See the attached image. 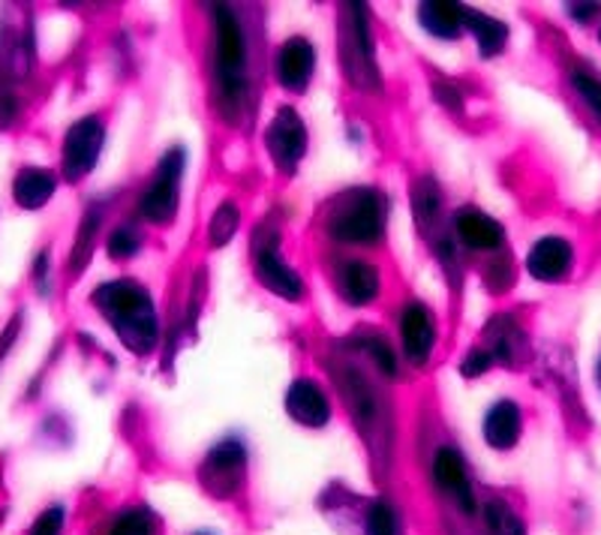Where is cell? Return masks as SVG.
Instances as JSON below:
<instances>
[{
	"instance_id": "cell-5",
	"label": "cell",
	"mask_w": 601,
	"mask_h": 535,
	"mask_svg": "<svg viewBox=\"0 0 601 535\" xmlns=\"http://www.w3.org/2000/svg\"><path fill=\"white\" fill-rule=\"evenodd\" d=\"M187 157L183 148L166 151V157L157 163L154 178L145 187V193L138 199V211L151 223H169L171 216L178 214V199H181V178Z\"/></svg>"
},
{
	"instance_id": "cell-15",
	"label": "cell",
	"mask_w": 601,
	"mask_h": 535,
	"mask_svg": "<svg viewBox=\"0 0 601 535\" xmlns=\"http://www.w3.org/2000/svg\"><path fill=\"white\" fill-rule=\"evenodd\" d=\"M454 232L469 250H500L505 241L500 223L478 208H460L454 214Z\"/></svg>"
},
{
	"instance_id": "cell-20",
	"label": "cell",
	"mask_w": 601,
	"mask_h": 535,
	"mask_svg": "<svg viewBox=\"0 0 601 535\" xmlns=\"http://www.w3.org/2000/svg\"><path fill=\"white\" fill-rule=\"evenodd\" d=\"M490 355L502 361V365H521L523 358H526V334H523L514 320H493L490 325Z\"/></svg>"
},
{
	"instance_id": "cell-23",
	"label": "cell",
	"mask_w": 601,
	"mask_h": 535,
	"mask_svg": "<svg viewBox=\"0 0 601 535\" xmlns=\"http://www.w3.org/2000/svg\"><path fill=\"white\" fill-rule=\"evenodd\" d=\"M412 211L419 220V229L424 235H431L433 229H439V216H443V190L436 187L433 178H421L412 187Z\"/></svg>"
},
{
	"instance_id": "cell-10",
	"label": "cell",
	"mask_w": 601,
	"mask_h": 535,
	"mask_svg": "<svg viewBox=\"0 0 601 535\" xmlns=\"http://www.w3.org/2000/svg\"><path fill=\"white\" fill-rule=\"evenodd\" d=\"M431 476L433 484L443 490L445 497H452L460 512H476V493H472V484H469V476H466L464 457H460L457 448H452V445L436 448V455H433L431 460Z\"/></svg>"
},
{
	"instance_id": "cell-17",
	"label": "cell",
	"mask_w": 601,
	"mask_h": 535,
	"mask_svg": "<svg viewBox=\"0 0 601 535\" xmlns=\"http://www.w3.org/2000/svg\"><path fill=\"white\" fill-rule=\"evenodd\" d=\"M337 286H341V296L346 298V304L364 308L379 296V268L374 263H364V259H349L337 271Z\"/></svg>"
},
{
	"instance_id": "cell-34",
	"label": "cell",
	"mask_w": 601,
	"mask_h": 535,
	"mask_svg": "<svg viewBox=\"0 0 601 535\" xmlns=\"http://www.w3.org/2000/svg\"><path fill=\"white\" fill-rule=\"evenodd\" d=\"M34 277H36V286L46 292V277H48V253H40V259H36V268H34Z\"/></svg>"
},
{
	"instance_id": "cell-19",
	"label": "cell",
	"mask_w": 601,
	"mask_h": 535,
	"mask_svg": "<svg viewBox=\"0 0 601 535\" xmlns=\"http://www.w3.org/2000/svg\"><path fill=\"white\" fill-rule=\"evenodd\" d=\"M57 190V178L55 171L40 169V166H27L15 175V183H12V196H15V202L22 208H43L55 196Z\"/></svg>"
},
{
	"instance_id": "cell-39",
	"label": "cell",
	"mask_w": 601,
	"mask_h": 535,
	"mask_svg": "<svg viewBox=\"0 0 601 535\" xmlns=\"http://www.w3.org/2000/svg\"><path fill=\"white\" fill-rule=\"evenodd\" d=\"M599 370H601V365H599Z\"/></svg>"
},
{
	"instance_id": "cell-4",
	"label": "cell",
	"mask_w": 601,
	"mask_h": 535,
	"mask_svg": "<svg viewBox=\"0 0 601 535\" xmlns=\"http://www.w3.org/2000/svg\"><path fill=\"white\" fill-rule=\"evenodd\" d=\"M341 69L358 91H379L382 76L374 57V36H370V15L364 3L341 7Z\"/></svg>"
},
{
	"instance_id": "cell-6",
	"label": "cell",
	"mask_w": 601,
	"mask_h": 535,
	"mask_svg": "<svg viewBox=\"0 0 601 535\" xmlns=\"http://www.w3.org/2000/svg\"><path fill=\"white\" fill-rule=\"evenodd\" d=\"M280 232L265 226L256 232L253 238V263H256V277L265 289H271L274 296L286 298V301H301L304 298V280L292 265L283 263V256L277 250Z\"/></svg>"
},
{
	"instance_id": "cell-21",
	"label": "cell",
	"mask_w": 601,
	"mask_h": 535,
	"mask_svg": "<svg viewBox=\"0 0 601 535\" xmlns=\"http://www.w3.org/2000/svg\"><path fill=\"white\" fill-rule=\"evenodd\" d=\"M464 27L469 34L476 36L478 52L481 57L488 60V57H497L505 48V40H509V27L497 19H490L485 12H476L466 7L464 10Z\"/></svg>"
},
{
	"instance_id": "cell-36",
	"label": "cell",
	"mask_w": 601,
	"mask_h": 535,
	"mask_svg": "<svg viewBox=\"0 0 601 535\" xmlns=\"http://www.w3.org/2000/svg\"><path fill=\"white\" fill-rule=\"evenodd\" d=\"M436 97H439V103H445L448 109H457V105H460V97H457L448 85H436Z\"/></svg>"
},
{
	"instance_id": "cell-33",
	"label": "cell",
	"mask_w": 601,
	"mask_h": 535,
	"mask_svg": "<svg viewBox=\"0 0 601 535\" xmlns=\"http://www.w3.org/2000/svg\"><path fill=\"white\" fill-rule=\"evenodd\" d=\"M15 112H19V100H15V93L10 91V85L0 79V130L12 124Z\"/></svg>"
},
{
	"instance_id": "cell-1",
	"label": "cell",
	"mask_w": 601,
	"mask_h": 535,
	"mask_svg": "<svg viewBox=\"0 0 601 535\" xmlns=\"http://www.w3.org/2000/svg\"><path fill=\"white\" fill-rule=\"evenodd\" d=\"M93 304L100 308V313L109 320L114 334L121 337L130 353L148 355L157 349V310H154V298L145 286L133 283V280L102 283L93 292Z\"/></svg>"
},
{
	"instance_id": "cell-26",
	"label": "cell",
	"mask_w": 601,
	"mask_h": 535,
	"mask_svg": "<svg viewBox=\"0 0 601 535\" xmlns=\"http://www.w3.org/2000/svg\"><path fill=\"white\" fill-rule=\"evenodd\" d=\"M238 226H241L238 205H235V202H223V205L214 211V216H211V232H208L211 247H223V244H229V241L235 238Z\"/></svg>"
},
{
	"instance_id": "cell-35",
	"label": "cell",
	"mask_w": 601,
	"mask_h": 535,
	"mask_svg": "<svg viewBox=\"0 0 601 535\" xmlns=\"http://www.w3.org/2000/svg\"><path fill=\"white\" fill-rule=\"evenodd\" d=\"M596 10H599V3H571V7H568V12H571L575 19H580V22L592 19V15H596Z\"/></svg>"
},
{
	"instance_id": "cell-32",
	"label": "cell",
	"mask_w": 601,
	"mask_h": 535,
	"mask_svg": "<svg viewBox=\"0 0 601 535\" xmlns=\"http://www.w3.org/2000/svg\"><path fill=\"white\" fill-rule=\"evenodd\" d=\"M493 361H497V358L490 355L488 346H485V349H472V353H469L464 358V365H460V374H464V376L488 374L490 365H493Z\"/></svg>"
},
{
	"instance_id": "cell-22",
	"label": "cell",
	"mask_w": 601,
	"mask_h": 535,
	"mask_svg": "<svg viewBox=\"0 0 601 535\" xmlns=\"http://www.w3.org/2000/svg\"><path fill=\"white\" fill-rule=\"evenodd\" d=\"M464 10L460 3H421L419 22L427 34L439 40H454L464 31Z\"/></svg>"
},
{
	"instance_id": "cell-11",
	"label": "cell",
	"mask_w": 601,
	"mask_h": 535,
	"mask_svg": "<svg viewBox=\"0 0 601 535\" xmlns=\"http://www.w3.org/2000/svg\"><path fill=\"white\" fill-rule=\"evenodd\" d=\"M400 334H403V353L415 367L427 365L436 341V322L433 313L421 301H409L400 316Z\"/></svg>"
},
{
	"instance_id": "cell-8",
	"label": "cell",
	"mask_w": 601,
	"mask_h": 535,
	"mask_svg": "<svg viewBox=\"0 0 601 535\" xmlns=\"http://www.w3.org/2000/svg\"><path fill=\"white\" fill-rule=\"evenodd\" d=\"M265 148H268L274 166L286 175H292L301 166L307 154V126L292 105L277 109L271 124L265 130Z\"/></svg>"
},
{
	"instance_id": "cell-28",
	"label": "cell",
	"mask_w": 601,
	"mask_h": 535,
	"mask_svg": "<svg viewBox=\"0 0 601 535\" xmlns=\"http://www.w3.org/2000/svg\"><path fill=\"white\" fill-rule=\"evenodd\" d=\"M361 349L376 361V367L386 376H398V358L382 334H361Z\"/></svg>"
},
{
	"instance_id": "cell-27",
	"label": "cell",
	"mask_w": 601,
	"mask_h": 535,
	"mask_svg": "<svg viewBox=\"0 0 601 535\" xmlns=\"http://www.w3.org/2000/svg\"><path fill=\"white\" fill-rule=\"evenodd\" d=\"M97 226H100V211H88V216L81 220L79 235H76L73 259H69V265H73V268H85V265H88V259H91V247H93V235H97Z\"/></svg>"
},
{
	"instance_id": "cell-30",
	"label": "cell",
	"mask_w": 601,
	"mask_h": 535,
	"mask_svg": "<svg viewBox=\"0 0 601 535\" xmlns=\"http://www.w3.org/2000/svg\"><path fill=\"white\" fill-rule=\"evenodd\" d=\"M142 247V235H138L136 226H118L109 235V256L112 259H133Z\"/></svg>"
},
{
	"instance_id": "cell-38",
	"label": "cell",
	"mask_w": 601,
	"mask_h": 535,
	"mask_svg": "<svg viewBox=\"0 0 601 535\" xmlns=\"http://www.w3.org/2000/svg\"><path fill=\"white\" fill-rule=\"evenodd\" d=\"M599 40H601V34H599Z\"/></svg>"
},
{
	"instance_id": "cell-16",
	"label": "cell",
	"mask_w": 601,
	"mask_h": 535,
	"mask_svg": "<svg viewBox=\"0 0 601 535\" xmlns=\"http://www.w3.org/2000/svg\"><path fill=\"white\" fill-rule=\"evenodd\" d=\"M523 431V415L521 406L514 403V400H500V403H493L485 415V424H481V433H485V439H488L490 448H497V452H509L517 445Z\"/></svg>"
},
{
	"instance_id": "cell-13",
	"label": "cell",
	"mask_w": 601,
	"mask_h": 535,
	"mask_svg": "<svg viewBox=\"0 0 601 535\" xmlns=\"http://www.w3.org/2000/svg\"><path fill=\"white\" fill-rule=\"evenodd\" d=\"M571 265H575L571 244L566 238H556V235L535 241L533 250L526 256V271L533 274L535 280H542V283H559V280H566Z\"/></svg>"
},
{
	"instance_id": "cell-37",
	"label": "cell",
	"mask_w": 601,
	"mask_h": 535,
	"mask_svg": "<svg viewBox=\"0 0 601 535\" xmlns=\"http://www.w3.org/2000/svg\"><path fill=\"white\" fill-rule=\"evenodd\" d=\"M196 535H211V533H196Z\"/></svg>"
},
{
	"instance_id": "cell-14",
	"label": "cell",
	"mask_w": 601,
	"mask_h": 535,
	"mask_svg": "<svg viewBox=\"0 0 601 535\" xmlns=\"http://www.w3.org/2000/svg\"><path fill=\"white\" fill-rule=\"evenodd\" d=\"M316 67V52L304 36H289L277 52V79L286 91H304Z\"/></svg>"
},
{
	"instance_id": "cell-7",
	"label": "cell",
	"mask_w": 601,
	"mask_h": 535,
	"mask_svg": "<svg viewBox=\"0 0 601 535\" xmlns=\"http://www.w3.org/2000/svg\"><path fill=\"white\" fill-rule=\"evenodd\" d=\"M247 476V448L241 439L229 436L223 443H216L208 457H204L199 479L211 497H235Z\"/></svg>"
},
{
	"instance_id": "cell-31",
	"label": "cell",
	"mask_w": 601,
	"mask_h": 535,
	"mask_svg": "<svg viewBox=\"0 0 601 535\" xmlns=\"http://www.w3.org/2000/svg\"><path fill=\"white\" fill-rule=\"evenodd\" d=\"M60 526H64V509L52 505V509H46V512L36 517V524L31 526L27 535H60Z\"/></svg>"
},
{
	"instance_id": "cell-29",
	"label": "cell",
	"mask_w": 601,
	"mask_h": 535,
	"mask_svg": "<svg viewBox=\"0 0 601 535\" xmlns=\"http://www.w3.org/2000/svg\"><path fill=\"white\" fill-rule=\"evenodd\" d=\"M109 535H154V517L145 509H130L118 514V521L109 526Z\"/></svg>"
},
{
	"instance_id": "cell-9",
	"label": "cell",
	"mask_w": 601,
	"mask_h": 535,
	"mask_svg": "<svg viewBox=\"0 0 601 535\" xmlns=\"http://www.w3.org/2000/svg\"><path fill=\"white\" fill-rule=\"evenodd\" d=\"M102 142H105V124L97 114H88L69 126L64 138V175L69 181H81L100 160Z\"/></svg>"
},
{
	"instance_id": "cell-2",
	"label": "cell",
	"mask_w": 601,
	"mask_h": 535,
	"mask_svg": "<svg viewBox=\"0 0 601 535\" xmlns=\"http://www.w3.org/2000/svg\"><path fill=\"white\" fill-rule=\"evenodd\" d=\"M214 15V91L220 114L235 121L247 93V43L238 15L229 7H211Z\"/></svg>"
},
{
	"instance_id": "cell-12",
	"label": "cell",
	"mask_w": 601,
	"mask_h": 535,
	"mask_svg": "<svg viewBox=\"0 0 601 535\" xmlns=\"http://www.w3.org/2000/svg\"><path fill=\"white\" fill-rule=\"evenodd\" d=\"M286 412L304 427H325L331 419V400L316 379H296L286 391Z\"/></svg>"
},
{
	"instance_id": "cell-3",
	"label": "cell",
	"mask_w": 601,
	"mask_h": 535,
	"mask_svg": "<svg viewBox=\"0 0 601 535\" xmlns=\"http://www.w3.org/2000/svg\"><path fill=\"white\" fill-rule=\"evenodd\" d=\"M388 199L376 187H355L331 205L325 229L341 244H376L386 235Z\"/></svg>"
},
{
	"instance_id": "cell-24",
	"label": "cell",
	"mask_w": 601,
	"mask_h": 535,
	"mask_svg": "<svg viewBox=\"0 0 601 535\" xmlns=\"http://www.w3.org/2000/svg\"><path fill=\"white\" fill-rule=\"evenodd\" d=\"M481 521H485V535H526L521 514L502 500L485 502Z\"/></svg>"
},
{
	"instance_id": "cell-25",
	"label": "cell",
	"mask_w": 601,
	"mask_h": 535,
	"mask_svg": "<svg viewBox=\"0 0 601 535\" xmlns=\"http://www.w3.org/2000/svg\"><path fill=\"white\" fill-rule=\"evenodd\" d=\"M403 526H400L398 509L388 500H376L367 512V521H364V535H400Z\"/></svg>"
},
{
	"instance_id": "cell-18",
	"label": "cell",
	"mask_w": 601,
	"mask_h": 535,
	"mask_svg": "<svg viewBox=\"0 0 601 535\" xmlns=\"http://www.w3.org/2000/svg\"><path fill=\"white\" fill-rule=\"evenodd\" d=\"M343 391H346V398H349L352 415H355V422H358V427L364 431V436L374 433L376 424L382 422V400H379V394L374 391V386L349 367V374L343 379Z\"/></svg>"
}]
</instances>
